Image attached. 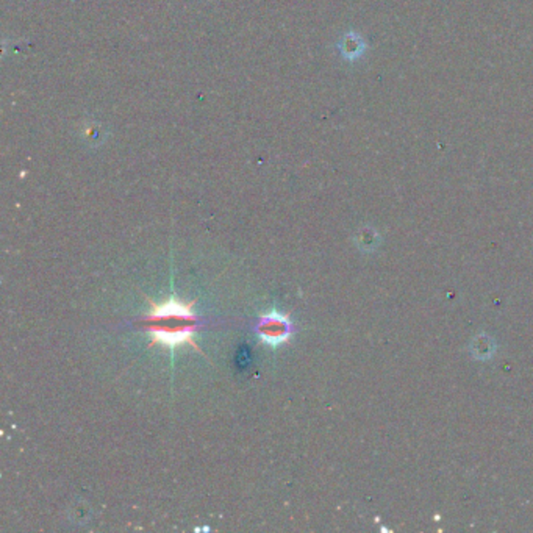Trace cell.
<instances>
[{"mask_svg": "<svg viewBox=\"0 0 533 533\" xmlns=\"http://www.w3.org/2000/svg\"><path fill=\"white\" fill-rule=\"evenodd\" d=\"M144 326L150 335L149 347L161 344L164 347H180L183 344L193 346L196 351L202 352V349L193 339L194 332L197 330L196 319H188L183 316H160V318H144Z\"/></svg>", "mask_w": 533, "mask_h": 533, "instance_id": "obj_1", "label": "cell"}, {"mask_svg": "<svg viewBox=\"0 0 533 533\" xmlns=\"http://www.w3.org/2000/svg\"><path fill=\"white\" fill-rule=\"evenodd\" d=\"M258 335L265 343L271 346L285 343L289 338V335H291V324H289L288 314L272 312L263 316L258 326Z\"/></svg>", "mask_w": 533, "mask_h": 533, "instance_id": "obj_2", "label": "cell"}, {"mask_svg": "<svg viewBox=\"0 0 533 533\" xmlns=\"http://www.w3.org/2000/svg\"><path fill=\"white\" fill-rule=\"evenodd\" d=\"M339 50H341V55H343V58H346V60L355 61L365 54L366 43L358 33L349 31L343 36V39H341Z\"/></svg>", "mask_w": 533, "mask_h": 533, "instance_id": "obj_3", "label": "cell"}]
</instances>
